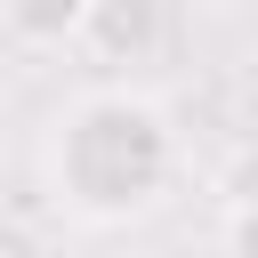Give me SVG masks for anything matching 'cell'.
<instances>
[{"label":"cell","instance_id":"cell-1","mask_svg":"<svg viewBox=\"0 0 258 258\" xmlns=\"http://www.w3.org/2000/svg\"><path fill=\"white\" fill-rule=\"evenodd\" d=\"M40 169L81 226H129L177 185V129L145 89H81L48 121Z\"/></svg>","mask_w":258,"mask_h":258},{"label":"cell","instance_id":"cell-2","mask_svg":"<svg viewBox=\"0 0 258 258\" xmlns=\"http://www.w3.org/2000/svg\"><path fill=\"white\" fill-rule=\"evenodd\" d=\"M169 40V0H89L81 48L97 64H153Z\"/></svg>","mask_w":258,"mask_h":258},{"label":"cell","instance_id":"cell-3","mask_svg":"<svg viewBox=\"0 0 258 258\" xmlns=\"http://www.w3.org/2000/svg\"><path fill=\"white\" fill-rule=\"evenodd\" d=\"M0 16L24 48H64V40H81L89 0H0Z\"/></svg>","mask_w":258,"mask_h":258},{"label":"cell","instance_id":"cell-4","mask_svg":"<svg viewBox=\"0 0 258 258\" xmlns=\"http://www.w3.org/2000/svg\"><path fill=\"white\" fill-rule=\"evenodd\" d=\"M226 258H258V202L226 210Z\"/></svg>","mask_w":258,"mask_h":258}]
</instances>
